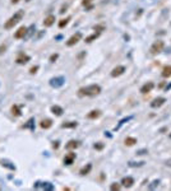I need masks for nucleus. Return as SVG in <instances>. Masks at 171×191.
Returning a JSON list of instances; mask_svg holds the SVG:
<instances>
[{
	"mask_svg": "<svg viewBox=\"0 0 171 191\" xmlns=\"http://www.w3.org/2000/svg\"><path fill=\"white\" fill-rule=\"evenodd\" d=\"M91 169H92V164H91V163H88L87 166H84L83 168H82L81 171H79V173H81L82 176H86V175H88V173H90Z\"/></svg>",
	"mask_w": 171,
	"mask_h": 191,
	"instance_id": "obj_18",
	"label": "nucleus"
},
{
	"mask_svg": "<svg viewBox=\"0 0 171 191\" xmlns=\"http://www.w3.org/2000/svg\"><path fill=\"white\" fill-rule=\"evenodd\" d=\"M58 57H59V55H58V54H52L51 56H50V63H55Z\"/></svg>",
	"mask_w": 171,
	"mask_h": 191,
	"instance_id": "obj_29",
	"label": "nucleus"
},
{
	"mask_svg": "<svg viewBox=\"0 0 171 191\" xmlns=\"http://www.w3.org/2000/svg\"><path fill=\"white\" fill-rule=\"evenodd\" d=\"M37 70H38V66H37V65H36V66H32L31 70H29V73H31V74H35Z\"/></svg>",
	"mask_w": 171,
	"mask_h": 191,
	"instance_id": "obj_30",
	"label": "nucleus"
},
{
	"mask_svg": "<svg viewBox=\"0 0 171 191\" xmlns=\"http://www.w3.org/2000/svg\"><path fill=\"white\" fill-rule=\"evenodd\" d=\"M40 126L42 129H45V130H48V129H50L52 126V120L51 119H45L42 120V121L40 122Z\"/></svg>",
	"mask_w": 171,
	"mask_h": 191,
	"instance_id": "obj_13",
	"label": "nucleus"
},
{
	"mask_svg": "<svg viewBox=\"0 0 171 191\" xmlns=\"http://www.w3.org/2000/svg\"><path fill=\"white\" fill-rule=\"evenodd\" d=\"M78 146H79V142H77V140H70V142H68L65 148L66 149H77Z\"/></svg>",
	"mask_w": 171,
	"mask_h": 191,
	"instance_id": "obj_17",
	"label": "nucleus"
},
{
	"mask_svg": "<svg viewBox=\"0 0 171 191\" xmlns=\"http://www.w3.org/2000/svg\"><path fill=\"white\" fill-rule=\"evenodd\" d=\"M100 116H101V111H100V110H93V111H91V112L87 115V117L90 120H96V119H98Z\"/></svg>",
	"mask_w": 171,
	"mask_h": 191,
	"instance_id": "obj_15",
	"label": "nucleus"
},
{
	"mask_svg": "<svg viewBox=\"0 0 171 191\" xmlns=\"http://www.w3.org/2000/svg\"><path fill=\"white\" fill-rule=\"evenodd\" d=\"M169 138H170V139H171V133H170V135H169Z\"/></svg>",
	"mask_w": 171,
	"mask_h": 191,
	"instance_id": "obj_39",
	"label": "nucleus"
},
{
	"mask_svg": "<svg viewBox=\"0 0 171 191\" xmlns=\"http://www.w3.org/2000/svg\"><path fill=\"white\" fill-rule=\"evenodd\" d=\"M98 36H100V32H95L93 34H91V36H88V37H86V42H92V41H95L96 38H98Z\"/></svg>",
	"mask_w": 171,
	"mask_h": 191,
	"instance_id": "obj_20",
	"label": "nucleus"
},
{
	"mask_svg": "<svg viewBox=\"0 0 171 191\" xmlns=\"http://www.w3.org/2000/svg\"><path fill=\"white\" fill-rule=\"evenodd\" d=\"M153 87H155V84L152 83V82H147L144 86L140 88V93H143V94H146V93H149L151 90L153 89Z\"/></svg>",
	"mask_w": 171,
	"mask_h": 191,
	"instance_id": "obj_10",
	"label": "nucleus"
},
{
	"mask_svg": "<svg viewBox=\"0 0 171 191\" xmlns=\"http://www.w3.org/2000/svg\"><path fill=\"white\" fill-rule=\"evenodd\" d=\"M33 121H35V119H29V120H28V122H27V124H26L24 126H23V128H26V129H27V128H31V130L33 131V130H35Z\"/></svg>",
	"mask_w": 171,
	"mask_h": 191,
	"instance_id": "obj_26",
	"label": "nucleus"
},
{
	"mask_svg": "<svg viewBox=\"0 0 171 191\" xmlns=\"http://www.w3.org/2000/svg\"><path fill=\"white\" fill-rule=\"evenodd\" d=\"M102 29H105V27H104V26H96V27H95V31H98V32H101Z\"/></svg>",
	"mask_w": 171,
	"mask_h": 191,
	"instance_id": "obj_31",
	"label": "nucleus"
},
{
	"mask_svg": "<svg viewBox=\"0 0 171 191\" xmlns=\"http://www.w3.org/2000/svg\"><path fill=\"white\" fill-rule=\"evenodd\" d=\"M91 1H92V0H83V1H82V4H83V5H88Z\"/></svg>",
	"mask_w": 171,
	"mask_h": 191,
	"instance_id": "obj_34",
	"label": "nucleus"
},
{
	"mask_svg": "<svg viewBox=\"0 0 171 191\" xmlns=\"http://www.w3.org/2000/svg\"><path fill=\"white\" fill-rule=\"evenodd\" d=\"M81 38H82V33L81 32H77V33H74L72 37L69 38V40L66 41V46H74L75 43H78L79 41H81Z\"/></svg>",
	"mask_w": 171,
	"mask_h": 191,
	"instance_id": "obj_4",
	"label": "nucleus"
},
{
	"mask_svg": "<svg viewBox=\"0 0 171 191\" xmlns=\"http://www.w3.org/2000/svg\"><path fill=\"white\" fill-rule=\"evenodd\" d=\"M52 148H55V149L59 148V142H55L54 144H52Z\"/></svg>",
	"mask_w": 171,
	"mask_h": 191,
	"instance_id": "obj_35",
	"label": "nucleus"
},
{
	"mask_svg": "<svg viewBox=\"0 0 171 191\" xmlns=\"http://www.w3.org/2000/svg\"><path fill=\"white\" fill-rule=\"evenodd\" d=\"M165 102H166V98H164V97H157V98L153 99L151 102V106L153 108H158V107H161Z\"/></svg>",
	"mask_w": 171,
	"mask_h": 191,
	"instance_id": "obj_9",
	"label": "nucleus"
},
{
	"mask_svg": "<svg viewBox=\"0 0 171 191\" xmlns=\"http://www.w3.org/2000/svg\"><path fill=\"white\" fill-rule=\"evenodd\" d=\"M18 1H19V0H12V4H17Z\"/></svg>",
	"mask_w": 171,
	"mask_h": 191,
	"instance_id": "obj_38",
	"label": "nucleus"
},
{
	"mask_svg": "<svg viewBox=\"0 0 171 191\" xmlns=\"http://www.w3.org/2000/svg\"><path fill=\"white\" fill-rule=\"evenodd\" d=\"M144 153H147V151H139L137 154H144Z\"/></svg>",
	"mask_w": 171,
	"mask_h": 191,
	"instance_id": "obj_36",
	"label": "nucleus"
},
{
	"mask_svg": "<svg viewBox=\"0 0 171 191\" xmlns=\"http://www.w3.org/2000/svg\"><path fill=\"white\" fill-rule=\"evenodd\" d=\"M100 92H101V87L98 84H91V86L79 88L78 96L79 97H95L97 94H100Z\"/></svg>",
	"mask_w": 171,
	"mask_h": 191,
	"instance_id": "obj_1",
	"label": "nucleus"
},
{
	"mask_svg": "<svg viewBox=\"0 0 171 191\" xmlns=\"http://www.w3.org/2000/svg\"><path fill=\"white\" fill-rule=\"evenodd\" d=\"M124 73H125V66L119 65V66H116V67H114V69H113V72H111V76H113V78H116V76L123 75Z\"/></svg>",
	"mask_w": 171,
	"mask_h": 191,
	"instance_id": "obj_8",
	"label": "nucleus"
},
{
	"mask_svg": "<svg viewBox=\"0 0 171 191\" xmlns=\"http://www.w3.org/2000/svg\"><path fill=\"white\" fill-rule=\"evenodd\" d=\"M12 113H13L14 116H20V115H22V112H20L19 106H17V105L12 106Z\"/></svg>",
	"mask_w": 171,
	"mask_h": 191,
	"instance_id": "obj_21",
	"label": "nucleus"
},
{
	"mask_svg": "<svg viewBox=\"0 0 171 191\" xmlns=\"http://www.w3.org/2000/svg\"><path fill=\"white\" fill-rule=\"evenodd\" d=\"M55 23V16H48L43 20V26L45 27H51L52 24Z\"/></svg>",
	"mask_w": 171,
	"mask_h": 191,
	"instance_id": "obj_14",
	"label": "nucleus"
},
{
	"mask_svg": "<svg viewBox=\"0 0 171 191\" xmlns=\"http://www.w3.org/2000/svg\"><path fill=\"white\" fill-rule=\"evenodd\" d=\"M162 76H164V78H169V76H171V65H167L162 69Z\"/></svg>",
	"mask_w": 171,
	"mask_h": 191,
	"instance_id": "obj_19",
	"label": "nucleus"
},
{
	"mask_svg": "<svg viewBox=\"0 0 171 191\" xmlns=\"http://www.w3.org/2000/svg\"><path fill=\"white\" fill-rule=\"evenodd\" d=\"M29 60H31V57H29L27 54H24V52H19L18 56H17V59H16V63L19 64V65H24V64H27Z\"/></svg>",
	"mask_w": 171,
	"mask_h": 191,
	"instance_id": "obj_5",
	"label": "nucleus"
},
{
	"mask_svg": "<svg viewBox=\"0 0 171 191\" xmlns=\"http://www.w3.org/2000/svg\"><path fill=\"white\" fill-rule=\"evenodd\" d=\"M69 20H70V18L68 17V18H65V19H61L60 22H59V28H64L65 26L69 23Z\"/></svg>",
	"mask_w": 171,
	"mask_h": 191,
	"instance_id": "obj_25",
	"label": "nucleus"
},
{
	"mask_svg": "<svg viewBox=\"0 0 171 191\" xmlns=\"http://www.w3.org/2000/svg\"><path fill=\"white\" fill-rule=\"evenodd\" d=\"M135 143H137V139H135V138H126L125 139V145H128V146L134 145Z\"/></svg>",
	"mask_w": 171,
	"mask_h": 191,
	"instance_id": "obj_24",
	"label": "nucleus"
},
{
	"mask_svg": "<svg viewBox=\"0 0 171 191\" xmlns=\"http://www.w3.org/2000/svg\"><path fill=\"white\" fill-rule=\"evenodd\" d=\"M164 46H165L164 41H161V40L156 41V42L151 46V54L152 55H156V54H158V52H161L162 49H164Z\"/></svg>",
	"mask_w": 171,
	"mask_h": 191,
	"instance_id": "obj_3",
	"label": "nucleus"
},
{
	"mask_svg": "<svg viewBox=\"0 0 171 191\" xmlns=\"http://www.w3.org/2000/svg\"><path fill=\"white\" fill-rule=\"evenodd\" d=\"M26 1H29V0H26Z\"/></svg>",
	"mask_w": 171,
	"mask_h": 191,
	"instance_id": "obj_40",
	"label": "nucleus"
},
{
	"mask_svg": "<svg viewBox=\"0 0 171 191\" xmlns=\"http://www.w3.org/2000/svg\"><path fill=\"white\" fill-rule=\"evenodd\" d=\"M77 122L74 121H70V122H64L63 125H61V128H64V129H73V128H77Z\"/></svg>",
	"mask_w": 171,
	"mask_h": 191,
	"instance_id": "obj_22",
	"label": "nucleus"
},
{
	"mask_svg": "<svg viewBox=\"0 0 171 191\" xmlns=\"http://www.w3.org/2000/svg\"><path fill=\"white\" fill-rule=\"evenodd\" d=\"M95 148H96V149H98V151H100V149H102V148H104V144H95Z\"/></svg>",
	"mask_w": 171,
	"mask_h": 191,
	"instance_id": "obj_33",
	"label": "nucleus"
},
{
	"mask_svg": "<svg viewBox=\"0 0 171 191\" xmlns=\"http://www.w3.org/2000/svg\"><path fill=\"white\" fill-rule=\"evenodd\" d=\"M1 164L5 166V167H8V168H10V169H16V167H14L13 164H9V162H7V161H4V159L1 161Z\"/></svg>",
	"mask_w": 171,
	"mask_h": 191,
	"instance_id": "obj_27",
	"label": "nucleus"
},
{
	"mask_svg": "<svg viewBox=\"0 0 171 191\" xmlns=\"http://www.w3.org/2000/svg\"><path fill=\"white\" fill-rule=\"evenodd\" d=\"M5 49H7V45H1V46H0V54L5 52Z\"/></svg>",
	"mask_w": 171,
	"mask_h": 191,
	"instance_id": "obj_32",
	"label": "nucleus"
},
{
	"mask_svg": "<svg viewBox=\"0 0 171 191\" xmlns=\"http://www.w3.org/2000/svg\"><path fill=\"white\" fill-rule=\"evenodd\" d=\"M120 187H121V186H120V184H113V185L110 186V189L113 190V191H115V190L119 191V190H120Z\"/></svg>",
	"mask_w": 171,
	"mask_h": 191,
	"instance_id": "obj_28",
	"label": "nucleus"
},
{
	"mask_svg": "<svg viewBox=\"0 0 171 191\" xmlns=\"http://www.w3.org/2000/svg\"><path fill=\"white\" fill-rule=\"evenodd\" d=\"M64 82H65V79L63 78V76H58V78H52L51 80H50V86L51 87H61L64 84Z\"/></svg>",
	"mask_w": 171,
	"mask_h": 191,
	"instance_id": "obj_7",
	"label": "nucleus"
},
{
	"mask_svg": "<svg viewBox=\"0 0 171 191\" xmlns=\"http://www.w3.org/2000/svg\"><path fill=\"white\" fill-rule=\"evenodd\" d=\"M35 187H36V189H40V187H41V189H45V190H52V189H54L52 185H50L49 182H43V185H41V186H40V185H36Z\"/></svg>",
	"mask_w": 171,
	"mask_h": 191,
	"instance_id": "obj_23",
	"label": "nucleus"
},
{
	"mask_svg": "<svg viewBox=\"0 0 171 191\" xmlns=\"http://www.w3.org/2000/svg\"><path fill=\"white\" fill-rule=\"evenodd\" d=\"M51 112L54 113V115H56V116H61L63 112H64V110L60 107V106L55 105V106H52V107H51Z\"/></svg>",
	"mask_w": 171,
	"mask_h": 191,
	"instance_id": "obj_16",
	"label": "nucleus"
},
{
	"mask_svg": "<svg viewBox=\"0 0 171 191\" xmlns=\"http://www.w3.org/2000/svg\"><path fill=\"white\" fill-rule=\"evenodd\" d=\"M166 164H167V166H171V159H167L166 161Z\"/></svg>",
	"mask_w": 171,
	"mask_h": 191,
	"instance_id": "obj_37",
	"label": "nucleus"
},
{
	"mask_svg": "<svg viewBox=\"0 0 171 191\" xmlns=\"http://www.w3.org/2000/svg\"><path fill=\"white\" fill-rule=\"evenodd\" d=\"M74 159H75V153H68L65 155V158H64V163L66 166H70V164L74 162Z\"/></svg>",
	"mask_w": 171,
	"mask_h": 191,
	"instance_id": "obj_12",
	"label": "nucleus"
},
{
	"mask_svg": "<svg viewBox=\"0 0 171 191\" xmlns=\"http://www.w3.org/2000/svg\"><path fill=\"white\" fill-rule=\"evenodd\" d=\"M27 31L28 28L24 27V26H22V27L18 28V31L14 33V38H17V40H20V38H24L26 36H27Z\"/></svg>",
	"mask_w": 171,
	"mask_h": 191,
	"instance_id": "obj_6",
	"label": "nucleus"
},
{
	"mask_svg": "<svg viewBox=\"0 0 171 191\" xmlns=\"http://www.w3.org/2000/svg\"><path fill=\"white\" fill-rule=\"evenodd\" d=\"M24 17V11L23 10H18L17 13H14V16H12L9 19L5 22V24H4V28L5 29H12V28H14V26L16 24H18V23L22 20V18Z\"/></svg>",
	"mask_w": 171,
	"mask_h": 191,
	"instance_id": "obj_2",
	"label": "nucleus"
},
{
	"mask_svg": "<svg viewBox=\"0 0 171 191\" xmlns=\"http://www.w3.org/2000/svg\"><path fill=\"white\" fill-rule=\"evenodd\" d=\"M134 184V178L133 177H124L121 180V185L124 187H126V189H129V187H132Z\"/></svg>",
	"mask_w": 171,
	"mask_h": 191,
	"instance_id": "obj_11",
	"label": "nucleus"
}]
</instances>
